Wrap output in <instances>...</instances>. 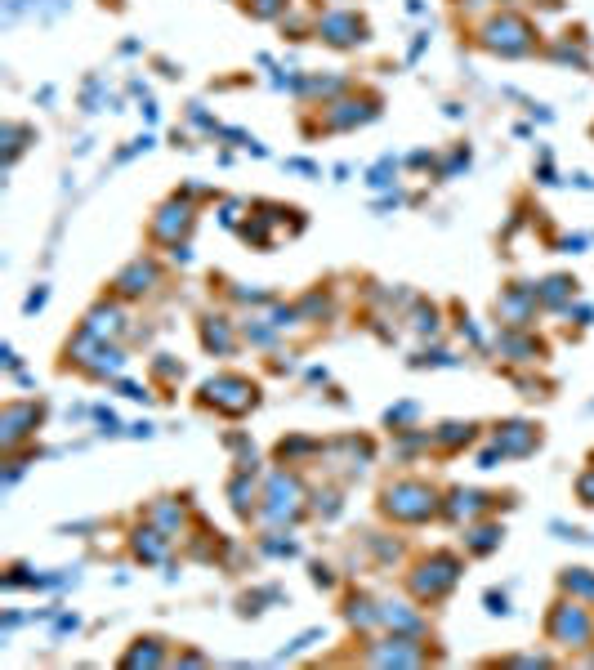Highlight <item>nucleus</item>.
I'll return each mask as SVG.
<instances>
[{"instance_id":"obj_21","label":"nucleus","mask_w":594,"mask_h":670,"mask_svg":"<svg viewBox=\"0 0 594 670\" xmlns=\"http://www.w3.org/2000/svg\"><path fill=\"white\" fill-rule=\"evenodd\" d=\"M572 291H577V282H572V277H550V282H545V286H536V295H541V304H550V309H559V304L568 300Z\"/></svg>"},{"instance_id":"obj_30","label":"nucleus","mask_w":594,"mask_h":670,"mask_svg":"<svg viewBox=\"0 0 594 670\" xmlns=\"http://www.w3.org/2000/svg\"><path fill=\"white\" fill-rule=\"evenodd\" d=\"M577 496L586 505H594V469H586V474H581V483H577Z\"/></svg>"},{"instance_id":"obj_8","label":"nucleus","mask_w":594,"mask_h":670,"mask_svg":"<svg viewBox=\"0 0 594 670\" xmlns=\"http://www.w3.org/2000/svg\"><path fill=\"white\" fill-rule=\"evenodd\" d=\"M188 228H193V206H188V201H166V206L157 210V219H152V237H157V242H170V246H175Z\"/></svg>"},{"instance_id":"obj_28","label":"nucleus","mask_w":594,"mask_h":670,"mask_svg":"<svg viewBox=\"0 0 594 670\" xmlns=\"http://www.w3.org/2000/svg\"><path fill=\"white\" fill-rule=\"evenodd\" d=\"M251 496H255V487H246V478H237V483H233V505H237V514L251 510Z\"/></svg>"},{"instance_id":"obj_18","label":"nucleus","mask_w":594,"mask_h":670,"mask_svg":"<svg viewBox=\"0 0 594 670\" xmlns=\"http://www.w3.org/2000/svg\"><path fill=\"white\" fill-rule=\"evenodd\" d=\"M85 327L99 335V340H108V335H117V331H121V309H117V304H99V309H94L90 318H85Z\"/></svg>"},{"instance_id":"obj_4","label":"nucleus","mask_w":594,"mask_h":670,"mask_svg":"<svg viewBox=\"0 0 594 670\" xmlns=\"http://www.w3.org/2000/svg\"><path fill=\"white\" fill-rule=\"evenodd\" d=\"M201 402L219 407L224 416H246L255 407V385L246 376H210L201 385Z\"/></svg>"},{"instance_id":"obj_1","label":"nucleus","mask_w":594,"mask_h":670,"mask_svg":"<svg viewBox=\"0 0 594 670\" xmlns=\"http://www.w3.org/2000/svg\"><path fill=\"white\" fill-rule=\"evenodd\" d=\"M380 510H385L389 519H398V523H425V519H434L438 496H434V487L416 483V478H402V483H389L385 487V496H380Z\"/></svg>"},{"instance_id":"obj_29","label":"nucleus","mask_w":594,"mask_h":670,"mask_svg":"<svg viewBox=\"0 0 594 670\" xmlns=\"http://www.w3.org/2000/svg\"><path fill=\"white\" fill-rule=\"evenodd\" d=\"M286 9V0H251V14L255 18H277Z\"/></svg>"},{"instance_id":"obj_19","label":"nucleus","mask_w":594,"mask_h":670,"mask_svg":"<svg viewBox=\"0 0 594 670\" xmlns=\"http://www.w3.org/2000/svg\"><path fill=\"white\" fill-rule=\"evenodd\" d=\"M380 621H385V626H394V630H402V635H420V630H425L416 612H407L402 603H385V608H380Z\"/></svg>"},{"instance_id":"obj_13","label":"nucleus","mask_w":594,"mask_h":670,"mask_svg":"<svg viewBox=\"0 0 594 670\" xmlns=\"http://www.w3.org/2000/svg\"><path fill=\"white\" fill-rule=\"evenodd\" d=\"M443 510H447V519H456V523H469V519H474V514L492 510V496H487V492H474V487H456V492H452V501H447Z\"/></svg>"},{"instance_id":"obj_16","label":"nucleus","mask_w":594,"mask_h":670,"mask_svg":"<svg viewBox=\"0 0 594 670\" xmlns=\"http://www.w3.org/2000/svg\"><path fill=\"white\" fill-rule=\"evenodd\" d=\"M201 344L215 353H233V322L228 318H206L201 322Z\"/></svg>"},{"instance_id":"obj_2","label":"nucleus","mask_w":594,"mask_h":670,"mask_svg":"<svg viewBox=\"0 0 594 670\" xmlns=\"http://www.w3.org/2000/svg\"><path fill=\"white\" fill-rule=\"evenodd\" d=\"M483 45H487L492 54H501V59H523V54H532L536 32H532L528 18L501 14V18H492V23L483 27Z\"/></svg>"},{"instance_id":"obj_25","label":"nucleus","mask_w":594,"mask_h":670,"mask_svg":"<svg viewBox=\"0 0 594 670\" xmlns=\"http://www.w3.org/2000/svg\"><path fill=\"white\" fill-rule=\"evenodd\" d=\"M496 545H501V532H496V528H474V532H469V550H474V554H492Z\"/></svg>"},{"instance_id":"obj_6","label":"nucleus","mask_w":594,"mask_h":670,"mask_svg":"<svg viewBox=\"0 0 594 670\" xmlns=\"http://www.w3.org/2000/svg\"><path fill=\"white\" fill-rule=\"evenodd\" d=\"M300 496H304V487L295 483L291 474H273V483H268V492H264V519L268 523H295L300 519Z\"/></svg>"},{"instance_id":"obj_10","label":"nucleus","mask_w":594,"mask_h":670,"mask_svg":"<svg viewBox=\"0 0 594 670\" xmlns=\"http://www.w3.org/2000/svg\"><path fill=\"white\" fill-rule=\"evenodd\" d=\"M367 662L376 666H420L425 662V653L420 648H411V639H385V644H371L367 648Z\"/></svg>"},{"instance_id":"obj_20","label":"nucleus","mask_w":594,"mask_h":670,"mask_svg":"<svg viewBox=\"0 0 594 670\" xmlns=\"http://www.w3.org/2000/svg\"><path fill=\"white\" fill-rule=\"evenodd\" d=\"M121 367H126V353H121V349H108V340H103V344H99V353H94V362H90L85 371L103 380V376H117Z\"/></svg>"},{"instance_id":"obj_24","label":"nucleus","mask_w":594,"mask_h":670,"mask_svg":"<svg viewBox=\"0 0 594 670\" xmlns=\"http://www.w3.org/2000/svg\"><path fill=\"white\" fill-rule=\"evenodd\" d=\"M434 443L443 447H461V443H474V425H443L434 434Z\"/></svg>"},{"instance_id":"obj_14","label":"nucleus","mask_w":594,"mask_h":670,"mask_svg":"<svg viewBox=\"0 0 594 670\" xmlns=\"http://www.w3.org/2000/svg\"><path fill=\"white\" fill-rule=\"evenodd\" d=\"M152 286H157V264L152 260H134V264H126L121 268V277H117V291L121 295H148Z\"/></svg>"},{"instance_id":"obj_26","label":"nucleus","mask_w":594,"mask_h":670,"mask_svg":"<svg viewBox=\"0 0 594 670\" xmlns=\"http://www.w3.org/2000/svg\"><path fill=\"white\" fill-rule=\"evenodd\" d=\"M349 621H353V626H376L380 608H371V599H353L349 603Z\"/></svg>"},{"instance_id":"obj_12","label":"nucleus","mask_w":594,"mask_h":670,"mask_svg":"<svg viewBox=\"0 0 594 670\" xmlns=\"http://www.w3.org/2000/svg\"><path fill=\"white\" fill-rule=\"evenodd\" d=\"M536 429L523 425V420H510V425H501V434H496V447H501V456H528L536 452Z\"/></svg>"},{"instance_id":"obj_31","label":"nucleus","mask_w":594,"mask_h":670,"mask_svg":"<svg viewBox=\"0 0 594 670\" xmlns=\"http://www.w3.org/2000/svg\"><path fill=\"white\" fill-rule=\"evenodd\" d=\"M152 519H157V523H166V528H179V523H184V510H170V505H166V510H157Z\"/></svg>"},{"instance_id":"obj_7","label":"nucleus","mask_w":594,"mask_h":670,"mask_svg":"<svg viewBox=\"0 0 594 670\" xmlns=\"http://www.w3.org/2000/svg\"><path fill=\"white\" fill-rule=\"evenodd\" d=\"M318 36L335 50H353V45L367 41V23L358 14H349V9H331V14L318 18Z\"/></svg>"},{"instance_id":"obj_33","label":"nucleus","mask_w":594,"mask_h":670,"mask_svg":"<svg viewBox=\"0 0 594 670\" xmlns=\"http://www.w3.org/2000/svg\"><path fill=\"white\" fill-rule=\"evenodd\" d=\"M487 608H492V612H505V595H487Z\"/></svg>"},{"instance_id":"obj_5","label":"nucleus","mask_w":594,"mask_h":670,"mask_svg":"<svg viewBox=\"0 0 594 670\" xmlns=\"http://www.w3.org/2000/svg\"><path fill=\"white\" fill-rule=\"evenodd\" d=\"M545 630H550V639H554V644H563V648H586L594 639V617L581 608V603L563 599V603H554Z\"/></svg>"},{"instance_id":"obj_17","label":"nucleus","mask_w":594,"mask_h":670,"mask_svg":"<svg viewBox=\"0 0 594 670\" xmlns=\"http://www.w3.org/2000/svg\"><path fill=\"white\" fill-rule=\"evenodd\" d=\"M134 554H139L143 563H161L170 554V545H166V536H161L157 528H139V532H134Z\"/></svg>"},{"instance_id":"obj_23","label":"nucleus","mask_w":594,"mask_h":670,"mask_svg":"<svg viewBox=\"0 0 594 670\" xmlns=\"http://www.w3.org/2000/svg\"><path fill=\"white\" fill-rule=\"evenodd\" d=\"M563 590H568V595H581V599H594V577L586 568H568L563 572Z\"/></svg>"},{"instance_id":"obj_32","label":"nucleus","mask_w":594,"mask_h":670,"mask_svg":"<svg viewBox=\"0 0 594 670\" xmlns=\"http://www.w3.org/2000/svg\"><path fill=\"white\" fill-rule=\"evenodd\" d=\"M264 550H268V554H286V559H291V554H295V541H268Z\"/></svg>"},{"instance_id":"obj_15","label":"nucleus","mask_w":594,"mask_h":670,"mask_svg":"<svg viewBox=\"0 0 594 670\" xmlns=\"http://www.w3.org/2000/svg\"><path fill=\"white\" fill-rule=\"evenodd\" d=\"M376 117V103H331L322 126L327 130H349V126H362V121Z\"/></svg>"},{"instance_id":"obj_11","label":"nucleus","mask_w":594,"mask_h":670,"mask_svg":"<svg viewBox=\"0 0 594 670\" xmlns=\"http://www.w3.org/2000/svg\"><path fill=\"white\" fill-rule=\"evenodd\" d=\"M36 420H41V407H32V402H9L5 416H0V429H5V447H14L18 438H27V429H36Z\"/></svg>"},{"instance_id":"obj_27","label":"nucleus","mask_w":594,"mask_h":670,"mask_svg":"<svg viewBox=\"0 0 594 670\" xmlns=\"http://www.w3.org/2000/svg\"><path fill=\"white\" fill-rule=\"evenodd\" d=\"M501 349H510V353H514V362H532L536 353H541V349H536V344L519 340V335H501Z\"/></svg>"},{"instance_id":"obj_22","label":"nucleus","mask_w":594,"mask_h":670,"mask_svg":"<svg viewBox=\"0 0 594 670\" xmlns=\"http://www.w3.org/2000/svg\"><path fill=\"white\" fill-rule=\"evenodd\" d=\"M161 662H166V653L157 648V639H139L126 653V666H161Z\"/></svg>"},{"instance_id":"obj_9","label":"nucleus","mask_w":594,"mask_h":670,"mask_svg":"<svg viewBox=\"0 0 594 670\" xmlns=\"http://www.w3.org/2000/svg\"><path fill=\"white\" fill-rule=\"evenodd\" d=\"M536 304H541V295L532 291V286H510V291L501 295V304H496V309H501V318L510 322V327H528L532 322V313H536Z\"/></svg>"},{"instance_id":"obj_34","label":"nucleus","mask_w":594,"mask_h":670,"mask_svg":"<svg viewBox=\"0 0 594 670\" xmlns=\"http://www.w3.org/2000/svg\"><path fill=\"white\" fill-rule=\"evenodd\" d=\"M461 5H483V0H461Z\"/></svg>"},{"instance_id":"obj_3","label":"nucleus","mask_w":594,"mask_h":670,"mask_svg":"<svg viewBox=\"0 0 594 670\" xmlns=\"http://www.w3.org/2000/svg\"><path fill=\"white\" fill-rule=\"evenodd\" d=\"M456 581H461V563H456L452 554H429V559L411 572V595L434 603V599L452 595Z\"/></svg>"}]
</instances>
